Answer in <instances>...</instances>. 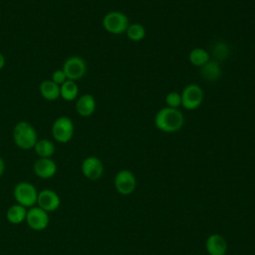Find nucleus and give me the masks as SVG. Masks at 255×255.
<instances>
[{
    "label": "nucleus",
    "instance_id": "nucleus-4",
    "mask_svg": "<svg viewBox=\"0 0 255 255\" xmlns=\"http://www.w3.org/2000/svg\"><path fill=\"white\" fill-rule=\"evenodd\" d=\"M102 24L104 29L113 35H120L125 33L129 25L128 16L121 11L108 12L104 16Z\"/></svg>",
    "mask_w": 255,
    "mask_h": 255
},
{
    "label": "nucleus",
    "instance_id": "nucleus-21",
    "mask_svg": "<svg viewBox=\"0 0 255 255\" xmlns=\"http://www.w3.org/2000/svg\"><path fill=\"white\" fill-rule=\"evenodd\" d=\"M126 34L128 36V38L132 41V42H138L141 41L146 34L145 28L143 25L139 24V23H132L130 25H128Z\"/></svg>",
    "mask_w": 255,
    "mask_h": 255
},
{
    "label": "nucleus",
    "instance_id": "nucleus-25",
    "mask_svg": "<svg viewBox=\"0 0 255 255\" xmlns=\"http://www.w3.org/2000/svg\"><path fill=\"white\" fill-rule=\"evenodd\" d=\"M5 66V57L2 53H0V70H2Z\"/></svg>",
    "mask_w": 255,
    "mask_h": 255
},
{
    "label": "nucleus",
    "instance_id": "nucleus-5",
    "mask_svg": "<svg viewBox=\"0 0 255 255\" xmlns=\"http://www.w3.org/2000/svg\"><path fill=\"white\" fill-rule=\"evenodd\" d=\"M74 124L73 121L66 116H61L57 118L51 128L53 138L60 143H67L69 142L74 135Z\"/></svg>",
    "mask_w": 255,
    "mask_h": 255
},
{
    "label": "nucleus",
    "instance_id": "nucleus-3",
    "mask_svg": "<svg viewBox=\"0 0 255 255\" xmlns=\"http://www.w3.org/2000/svg\"><path fill=\"white\" fill-rule=\"evenodd\" d=\"M38 190L31 182L28 181H20L16 183L13 188V197L16 203L30 208L36 205Z\"/></svg>",
    "mask_w": 255,
    "mask_h": 255
},
{
    "label": "nucleus",
    "instance_id": "nucleus-23",
    "mask_svg": "<svg viewBox=\"0 0 255 255\" xmlns=\"http://www.w3.org/2000/svg\"><path fill=\"white\" fill-rule=\"evenodd\" d=\"M55 84L61 86L63 83H65L68 79H67V76L66 74L64 73V71L61 69V70H56L53 72L52 74V79H51Z\"/></svg>",
    "mask_w": 255,
    "mask_h": 255
},
{
    "label": "nucleus",
    "instance_id": "nucleus-13",
    "mask_svg": "<svg viewBox=\"0 0 255 255\" xmlns=\"http://www.w3.org/2000/svg\"><path fill=\"white\" fill-rule=\"evenodd\" d=\"M205 247L209 255H225L227 251V242L222 235L214 233L206 239Z\"/></svg>",
    "mask_w": 255,
    "mask_h": 255
},
{
    "label": "nucleus",
    "instance_id": "nucleus-2",
    "mask_svg": "<svg viewBox=\"0 0 255 255\" xmlns=\"http://www.w3.org/2000/svg\"><path fill=\"white\" fill-rule=\"evenodd\" d=\"M14 143L23 150H29L34 148L38 135L35 128L28 122L22 121L17 123L12 131Z\"/></svg>",
    "mask_w": 255,
    "mask_h": 255
},
{
    "label": "nucleus",
    "instance_id": "nucleus-20",
    "mask_svg": "<svg viewBox=\"0 0 255 255\" xmlns=\"http://www.w3.org/2000/svg\"><path fill=\"white\" fill-rule=\"evenodd\" d=\"M34 150L39 157H51L55 153L56 147L52 140L41 138L37 140L34 146Z\"/></svg>",
    "mask_w": 255,
    "mask_h": 255
},
{
    "label": "nucleus",
    "instance_id": "nucleus-18",
    "mask_svg": "<svg viewBox=\"0 0 255 255\" xmlns=\"http://www.w3.org/2000/svg\"><path fill=\"white\" fill-rule=\"evenodd\" d=\"M188 60L195 67H202L210 60V54L203 48H193L188 54Z\"/></svg>",
    "mask_w": 255,
    "mask_h": 255
},
{
    "label": "nucleus",
    "instance_id": "nucleus-11",
    "mask_svg": "<svg viewBox=\"0 0 255 255\" xmlns=\"http://www.w3.org/2000/svg\"><path fill=\"white\" fill-rule=\"evenodd\" d=\"M37 206L45 210L46 212L56 211L61 205V198L53 189L45 188L38 192Z\"/></svg>",
    "mask_w": 255,
    "mask_h": 255
},
{
    "label": "nucleus",
    "instance_id": "nucleus-19",
    "mask_svg": "<svg viewBox=\"0 0 255 255\" xmlns=\"http://www.w3.org/2000/svg\"><path fill=\"white\" fill-rule=\"evenodd\" d=\"M79 87L76 82L67 80L60 86V97L67 102H72L78 99Z\"/></svg>",
    "mask_w": 255,
    "mask_h": 255
},
{
    "label": "nucleus",
    "instance_id": "nucleus-16",
    "mask_svg": "<svg viewBox=\"0 0 255 255\" xmlns=\"http://www.w3.org/2000/svg\"><path fill=\"white\" fill-rule=\"evenodd\" d=\"M27 208L15 203L11 205L7 211H6V218L7 220L14 225H18L23 223L26 220V215H27Z\"/></svg>",
    "mask_w": 255,
    "mask_h": 255
},
{
    "label": "nucleus",
    "instance_id": "nucleus-12",
    "mask_svg": "<svg viewBox=\"0 0 255 255\" xmlns=\"http://www.w3.org/2000/svg\"><path fill=\"white\" fill-rule=\"evenodd\" d=\"M57 164L51 157H39L33 165L34 173L42 179L54 177L57 173Z\"/></svg>",
    "mask_w": 255,
    "mask_h": 255
},
{
    "label": "nucleus",
    "instance_id": "nucleus-8",
    "mask_svg": "<svg viewBox=\"0 0 255 255\" xmlns=\"http://www.w3.org/2000/svg\"><path fill=\"white\" fill-rule=\"evenodd\" d=\"M25 221L32 230L42 231L48 227L50 217L48 215V212H46L39 206H33L28 208Z\"/></svg>",
    "mask_w": 255,
    "mask_h": 255
},
{
    "label": "nucleus",
    "instance_id": "nucleus-6",
    "mask_svg": "<svg viewBox=\"0 0 255 255\" xmlns=\"http://www.w3.org/2000/svg\"><path fill=\"white\" fill-rule=\"evenodd\" d=\"M180 96L181 106L187 111H194L201 106L204 99V92L200 86L191 83L184 87Z\"/></svg>",
    "mask_w": 255,
    "mask_h": 255
},
{
    "label": "nucleus",
    "instance_id": "nucleus-17",
    "mask_svg": "<svg viewBox=\"0 0 255 255\" xmlns=\"http://www.w3.org/2000/svg\"><path fill=\"white\" fill-rule=\"evenodd\" d=\"M200 75L206 81H216L221 76V68L217 61L209 60L205 65L200 67Z\"/></svg>",
    "mask_w": 255,
    "mask_h": 255
},
{
    "label": "nucleus",
    "instance_id": "nucleus-10",
    "mask_svg": "<svg viewBox=\"0 0 255 255\" xmlns=\"http://www.w3.org/2000/svg\"><path fill=\"white\" fill-rule=\"evenodd\" d=\"M81 170L86 178L90 180H98L104 173V164L99 157L90 155L82 161Z\"/></svg>",
    "mask_w": 255,
    "mask_h": 255
},
{
    "label": "nucleus",
    "instance_id": "nucleus-22",
    "mask_svg": "<svg viewBox=\"0 0 255 255\" xmlns=\"http://www.w3.org/2000/svg\"><path fill=\"white\" fill-rule=\"evenodd\" d=\"M166 107L172 109H178L181 106V96L177 92H169L165 96Z\"/></svg>",
    "mask_w": 255,
    "mask_h": 255
},
{
    "label": "nucleus",
    "instance_id": "nucleus-9",
    "mask_svg": "<svg viewBox=\"0 0 255 255\" xmlns=\"http://www.w3.org/2000/svg\"><path fill=\"white\" fill-rule=\"evenodd\" d=\"M114 183L119 193L123 195H128L134 190L136 180L133 173L130 170L122 169L116 174Z\"/></svg>",
    "mask_w": 255,
    "mask_h": 255
},
{
    "label": "nucleus",
    "instance_id": "nucleus-14",
    "mask_svg": "<svg viewBox=\"0 0 255 255\" xmlns=\"http://www.w3.org/2000/svg\"><path fill=\"white\" fill-rule=\"evenodd\" d=\"M96 100L90 94H84L76 101V111L79 116L83 118L91 117L96 111Z\"/></svg>",
    "mask_w": 255,
    "mask_h": 255
},
{
    "label": "nucleus",
    "instance_id": "nucleus-1",
    "mask_svg": "<svg viewBox=\"0 0 255 255\" xmlns=\"http://www.w3.org/2000/svg\"><path fill=\"white\" fill-rule=\"evenodd\" d=\"M153 122L158 130L172 133L181 129L184 125V116L178 109L165 107L157 111Z\"/></svg>",
    "mask_w": 255,
    "mask_h": 255
},
{
    "label": "nucleus",
    "instance_id": "nucleus-15",
    "mask_svg": "<svg viewBox=\"0 0 255 255\" xmlns=\"http://www.w3.org/2000/svg\"><path fill=\"white\" fill-rule=\"evenodd\" d=\"M39 91L42 98L47 101H56L60 97V86L55 84L52 80H45L41 82Z\"/></svg>",
    "mask_w": 255,
    "mask_h": 255
},
{
    "label": "nucleus",
    "instance_id": "nucleus-7",
    "mask_svg": "<svg viewBox=\"0 0 255 255\" xmlns=\"http://www.w3.org/2000/svg\"><path fill=\"white\" fill-rule=\"evenodd\" d=\"M62 70L66 74L68 80L76 82L85 76L87 72V64L82 57L72 56L65 60Z\"/></svg>",
    "mask_w": 255,
    "mask_h": 255
},
{
    "label": "nucleus",
    "instance_id": "nucleus-24",
    "mask_svg": "<svg viewBox=\"0 0 255 255\" xmlns=\"http://www.w3.org/2000/svg\"><path fill=\"white\" fill-rule=\"evenodd\" d=\"M4 171H5V161H4V159L0 156V177L3 175Z\"/></svg>",
    "mask_w": 255,
    "mask_h": 255
}]
</instances>
